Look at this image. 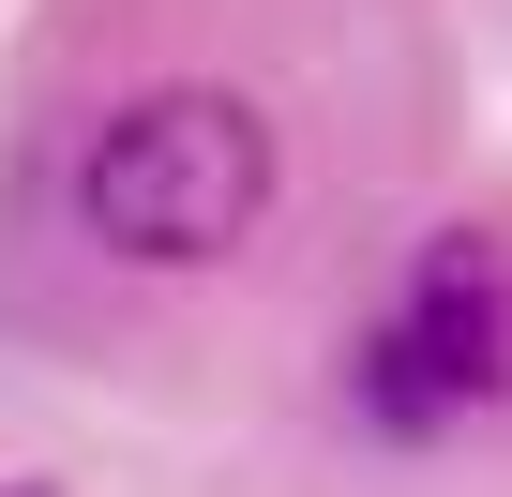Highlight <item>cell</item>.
I'll return each instance as SVG.
<instances>
[{
  "label": "cell",
  "mask_w": 512,
  "mask_h": 497,
  "mask_svg": "<svg viewBox=\"0 0 512 497\" xmlns=\"http://www.w3.org/2000/svg\"><path fill=\"white\" fill-rule=\"evenodd\" d=\"M76 211L106 257H151V272H211L226 241L272 211V121L241 91H136L91 166H76Z\"/></svg>",
  "instance_id": "obj_1"
},
{
  "label": "cell",
  "mask_w": 512,
  "mask_h": 497,
  "mask_svg": "<svg viewBox=\"0 0 512 497\" xmlns=\"http://www.w3.org/2000/svg\"><path fill=\"white\" fill-rule=\"evenodd\" d=\"M497 362H512L497 257H482V241H422L407 287H392V317L362 332V407H377L392 437H437L452 407H482V392H497Z\"/></svg>",
  "instance_id": "obj_2"
},
{
  "label": "cell",
  "mask_w": 512,
  "mask_h": 497,
  "mask_svg": "<svg viewBox=\"0 0 512 497\" xmlns=\"http://www.w3.org/2000/svg\"><path fill=\"white\" fill-rule=\"evenodd\" d=\"M0 497H61V482H0Z\"/></svg>",
  "instance_id": "obj_3"
}]
</instances>
